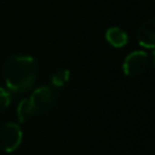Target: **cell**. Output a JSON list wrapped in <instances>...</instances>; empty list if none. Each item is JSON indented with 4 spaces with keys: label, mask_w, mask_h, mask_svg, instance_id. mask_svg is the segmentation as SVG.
<instances>
[{
    "label": "cell",
    "mask_w": 155,
    "mask_h": 155,
    "mask_svg": "<svg viewBox=\"0 0 155 155\" xmlns=\"http://www.w3.org/2000/svg\"><path fill=\"white\" fill-rule=\"evenodd\" d=\"M29 99L33 105L34 114H45L51 110L54 104V93L50 87L42 86L36 88L31 93Z\"/></svg>",
    "instance_id": "4"
},
{
    "label": "cell",
    "mask_w": 155,
    "mask_h": 155,
    "mask_svg": "<svg viewBox=\"0 0 155 155\" xmlns=\"http://www.w3.org/2000/svg\"><path fill=\"white\" fill-rule=\"evenodd\" d=\"M11 103V94L7 90L0 87V113L8 108Z\"/></svg>",
    "instance_id": "9"
},
{
    "label": "cell",
    "mask_w": 155,
    "mask_h": 155,
    "mask_svg": "<svg viewBox=\"0 0 155 155\" xmlns=\"http://www.w3.org/2000/svg\"><path fill=\"white\" fill-rule=\"evenodd\" d=\"M138 44L144 48H155V17L144 21L137 31Z\"/></svg>",
    "instance_id": "5"
},
{
    "label": "cell",
    "mask_w": 155,
    "mask_h": 155,
    "mask_svg": "<svg viewBox=\"0 0 155 155\" xmlns=\"http://www.w3.org/2000/svg\"><path fill=\"white\" fill-rule=\"evenodd\" d=\"M2 74L7 88L15 93H22L30 90L35 84L38 65L33 57L16 54L7 58Z\"/></svg>",
    "instance_id": "1"
},
{
    "label": "cell",
    "mask_w": 155,
    "mask_h": 155,
    "mask_svg": "<svg viewBox=\"0 0 155 155\" xmlns=\"http://www.w3.org/2000/svg\"><path fill=\"white\" fill-rule=\"evenodd\" d=\"M69 76H70V73L69 70L67 69H59L57 70L52 78H51V84L54 86V87H63L68 81H69Z\"/></svg>",
    "instance_id": "8"
},
{
    "label": "cell",
    "mask_w": 155,
    "mask_h": 155,
    "mask_svg": "<svg viewBox=\"0 0 155 155\" xmlns=\"http://www.w3.org/2000/svg\"><path fill=\"white\" fill-rule=\"evenodd\" d=\"M33 114H34V109H33V105L30 103V99L29 98L22 99L19 102L18 107H17V116H18V120L21 122H24Z\"/></svg>",
    "instance_id": "7"
},
{
    "label": "cell",
    "mask_w": 155,
    "mask_h": 155,
    "mask_svg": "<svg viewBox=\"0 0 155 155\" xmlns=\"http://www.w3.org/2000/svg\"><path fill=\"white\" fill-rule=\"evenodd\" d=\"M149 65V57L145 51H133L125 57L122 70L127 76L142 75Z\"/></svg>",
    "instance_id": "3"
},
{
    "label": "cell",
    "mask_w": 155,
    "mask_h": 155,
    "mask_svg": "<svg viewBox=\"0 0 155 155\" xmlns=\"http://www.w3.org/2000/svg\"><path fill=\"white\" fill-rule=\"evenodd\" d=\"M151 57H153V63H154V65H155V50H153V52H151Z\"/></svg>",
    "instance_id": "10"
},
{
    "label": "cell",
    "mask_w": 155,
    "mask_h": 155,
    "mask_svg": "<svg viewBox=\"0 0 155 155\" xmlns=\"http://www.w3.org/2000/svg\"><path fill=\"white\" fill-rule=\"evenodd\" d=\"M105 39L115 48L124 47L127 44V41H128V36H127L126 31H124L119 27H111V28H109L105 31Z\"/></svg>",
    "instance_id": "6"
},
{
    "label": "cell",
    "mask_w": 155,
    "mask_h": 155,
    "mask_svg": "<svg viewBox=\"0 0 155 155\" xmlns=\"http://www.w3.org/2000/svg\"><path fill=\"white\" fill-rule=\"evenodd\" d=\"M22 130L15 122H7L0 127V148L6 153L15 151L22 142Z\"/></svg>",
    "instance_id": "2"
}]
</instances>
